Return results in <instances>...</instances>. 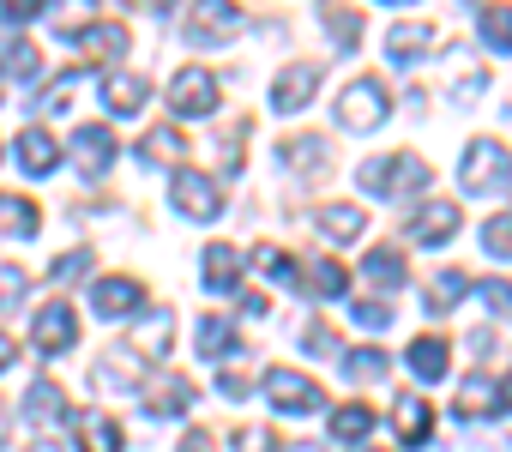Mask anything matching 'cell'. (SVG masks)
I'll use <instances>...</instances> for the list:
<instances>
[{
  "label": "cell",
  "mask_w": 512,
  "mask_h": 452,
  "mask_svg": "<svg viewBox=\"0 0 512 452\" xmlns=\"http://www.w3.org/2000/svg\"><path fill=\"white\" fill-rule=\"evenodd\" d=\"M235 31H241V13H235V7H223V0L187 7V43L211 49V43H223V37H235Z\"/></svg>",
  "instance_id": "9"
},
{
  "label": "cell",
  "mask_w": 512,
  "mask_h": 452,
  "mask_svg": "<svg viewBox=\"0 0 512 452\" xmlns=\"http://www.w3.org/2000/svg\"><path fill=\"white\" fill-rule=\"evenodd\" d=\"M386 115H392V91L374 73H362V79L344 85V97H338V127L344 133H374Z\"/></svg>",
  "instance_id": "2"
},
{
  "label": "cell",
  "mask_w": 512,
  "mask_h": 452,
  "mask_svg": "<svg viewBox=\"0 0 512 452\" xmlns=\"http://www.w3.org/2000/svg\"><path fill=\"white\" fill-rule=\"evenodd\" d=\"M175 211H181V217H193V223L223 217V193H217V181H211V175H199V169H181V175H175Z\"/></svg>",
  "instance_id": "7"
},
{
  "label": "cell",
  "mask_w": 512,
  "mask_h": 452,
  "mask_svg": "<svg viewBox=\"0 0 512 452\" xmlns=\"http://www.w3.org/2000/svg\"><path fill=\"white\" fill-rule=\"evenodd\" d=\"M43 19V0H0V25H31Z\"/></svg>",
  "instance_id": "45"
},
{
  "label": "cell",
  "mask_w": 512,
  "mask_h": 452,
  "mask_svg": "<svg viewBox=\"0 0 512 452\" xmlns=\"http://www.w3.org/2000/svg\"><path fill=\"white\" fill-rule=\"evenodd\" d=\"M13 362H19V344H13V338H7V332H0V374H7V368H13Z\"/></svg>",
  "instance_id": "50"
},
{
  "label": "cell",
  "mask_w": 512,
  "mask_h": 452,
  "mask_svg": "<svg viewBox=\"0 0 512 452\" xmlns=\"http://www.w3.org/2000/svg\"><path fill=\"white\" fill-rule=\"evenodd\" d=\"M344 374L362 380V386H374V380L392 374V362H386V350H344Z\"/></svg>",
  "instance_id": "35"
},
{
  "label": "cell",
  "mask_w": 512,
  "mask_h": 452,
  "mask_svg": "<svg viewBox=\"0 0 512 452\" xmlns=\"http://www.w3.org/2000/svg\"><path fill=\"white\" fill-rule=\"evenodd\" d=\"M428 49H434V25H428V19H404V25H392V31H386V55H392L398 67L422 61Z\"/></svg>",
  "instance_id": "16"
},
{
  "label": "cell",
  "mask_w": 512,
  "mask_h": 452,
  "mask_svg": "<svg viewBox=\"0 0 512 452\" xmlns=\"http://www.w3.org/2000/svg\"><path fill=\"white\" fill-rule=\"evenodd\" d=\"M0 67H7L13 79H37V67H43V55H37V43H31V37H13L7 49H0Z\"/></svg>",
  "instance_id": "36"
},
{
  "label": "cell",
  "mask_w": 512,
  "mask_h": 452,
  "mask_svg": "<svg viewBox=\"0 0 512 452\" xmlns=\"http://www.w3.org/2000/svg\"><path fill=\"white\" fill-rule=\"evenodd\" d=\"M193 338H199V356H211V362H223L229 350H241V338H235V320H229V314H205V320L193 326Z\"/></svg>",
  "instance_id": "23"
},
{
  "label": "cell",
  "mask_w": 512,
  "mask_h": 452,
  "mask_svg": "<svg viewBox=\"0 0 512 452\" xmlns=\"http://www.w3.org/2000/svg\"><path fill=\"white\" fill-rule=\"evenodd\" d=\"M13 157H19V169H25V175H49V169H61V145H55L43 127H25V133H19V145H13Z\"/></svg>",
  "instance_id": "19"
},
{
  "label": "cell",
  "mask_w": 512,
  "mask_h": 452,
  "mask_svg": "<svg viewBox=\"0 0 512 452\" xmlns=\"http://www.w3.org/2000/svg\"><path fill=\"white\" fill-rule=\"evenodd\" d=\"M482 248H488V254H500V260H512V211L482 223Z\"/></svg>",
  "instance_id": "40"
},
{
  "label": "cell",
  "mask_w": 512,
  "mask_h": 452,
  "mask_svg": "<svg viewBox=\"0 0 512 452\" xmlns=\"http://www.w3.org/2000/svg\"><path fill=\"white\" fill-rule=\"evenodd\" d=\"M37 230H43L37 199H25V193H0V236H37Z\"/></svg>",
  "instance_id": "22"
},
{
  "label": "cell",
  "mask_w": 512,
  "mask_h": 452,
  "mask_svg": "<svg viewBox=\"0 0 512 452\" xmlns=\"http://www.w3.org/2000/svg\"><path fill=\"white\" fill-rule=\"evenodd\" d=\"M302 290L320 296V302H326V296H344V290H350V272H344L338 260H314V266L302 272Z\"/></svg>",
  "instance_id": "28"
},
{
  "label": "cell",
  "mask_w": 512,
  "mask_h": 452,
  "mask_svg": "<svg viewBox=\"0 0 512 452\" xmlns=\"http://www.w3.org/2000/svg\"><path fill=\"white\" fill-rule=\"evenodd\" d=\"M362 272H368V284H380V290H398V284H404V254H398V248H368Z\"/></svg>",
  "instance_id": "31"
},
{
  "label": "cell",
  "mask_w": 512,
  "mask_h": 452,
  "mask_svg": "<svg viewBox=\"0 0 512 452\" xmlns=\"http://www.w3.org/2000/svg\"><path fill=\"white\" fill-rule=\"evenodd\" d=\"M278 163H284V169H302V175H314V169L326 163V139H320V133H302V139H290V145L278 151Z\"/></svg>",
  "instance_id": "30"
},
{
  "label": "cell",
  "mask_w": 512,
  "mask_h": 452,
  "mask_svg": "<svg viewBox=\"0 0 512 452\" xmlns=\"http://www.w3.org/2000/svg\"><path fill=\"white\" fill-rule=\"evenodd\" d=\"M31 452H61V446H55V440H37V446H31Z\"/></svg>",
  "instance_id": "52"
},
{
  "label": "cell",
  "mask_w": 512,
  "mask_h": 452,
  "mask_svg": "<svg viewBox=\"0 0 512 452\" xmlns=\"http://www.w3.org/2000/svg\"><path fill=\"white\" fill-rule=\"evenodd\" d=\"M500 410H512V374H506V386H500Z\"/></svg>",
  "instance_id": "51"
},
{
  "label": "cell",
  "mask_w": 512,
  "mask_h": 452,
  "mask_svg": "<svg viewBox=\"0 0 512 452\" xmlns=\"http://www.w3.org/2000/svg\"><path fill=\"white\" fill-rule=\"evenodd\" d=\"M446 368H452V350H446V338L422 332V338L410 344V374H416V380H440Z\"/></svg>",
  "instance_id": "24"
},
{
  "label": "cell",
  "mask_w": 512,
  "mask_h": 452,
  "mask_svg": "<svg viewBox=\"0 0 512 452\" xmlns=\"http://www.w3.org/2000/svg\"><path fill=\"white\" fill-rule=\"evenodd\" d=\"M139 151H145V163H181V151H187V145H181V133H175V127H151V133L139 139Z\"/></svg>",
  "instance_id": "37"
},
{
  "label": "cell",
  "mask_w": 512,
  "mask_h": 452,
  "mask_svg": "<svg viewBox=\"0 0 512 452\" xmlns=\"http://www.w3.org/2000/svg\"><path fill=\"white\" fill-rule=\"evenodd\" d=\"M392 428H398L404 446H428V434H434V410H428V398H422V392H398V404H392Z\"/></svg>",
  "instance_id": "14"
},
{
  "label": "cell",
  "mask_w": 512,
  "mask_h": 452,
  "mask_svg": "<svg viewBox=\"0 0 512 452\" xmlns=\"http://www.w3.org/2000/svg\"><path fill=\"white\" fill-rule=\"evenodd\" d=\"M115 151H121V145H115L109 127H79V133H73V157H79L85 175H103V169L115 163Z\"/></svg>",
  "instance_id": "18"
},
{
  "label": "cell",
  "mask_w": 512,
  "mask_h": 452,
  "mask_svg": "<svg viewBox=\"0 0 512 452\" xmlns=\"http://www.w3.org/2000/svg\"><path fill=\"white\" fill-rule=\"evenodd\" d=\"M235 278H241V254H235V242H211V248H205V290H211V296H229Z\"/></svg>",
  "instance_id": "21"
},
{
  "label": "cell",
  "mask_w": 512,
  "mask_h": 452,
  "mask_svg": "<svg viewBox=\"0 0 512 452\" xmlns=\"http://www.w3.org/2000/svg\"><path fill=\"white\" fill-rule=\"evenodd\" d=\"M217 392H223L229 404H241V398H247V374H241V368H223V374H217Z\"/></svg>",
  "instance_id": "48"
},
{
  "label": "cell",
  "mask_w": 512,
  "mask_h": 452,
  "mask_svg": "<svg viewBox=\"0 0 512 452\" xmlns=\"http://www.w3.org/2000/svg\"><path fill=\"white\" fill-rule=\"evenodd\" d=\"M73 440L79 452H121V422L103 410H73Z\"/></svg>",
  "instance_id": "15"
},
{
  "label": "cell",
  "mask_w": 512,
  "mask_h": 452,
  "mask_svg": "<svg viewBox=\"0 0 512 452\" xmlns=\"http://www.w3.org/2000/svg\"><path fill=\"white\" fill-rule=\"evenodd\" d=\"M458 236V205L452 199H428L416 217H410V242H422V248H440V242H452Z\"/></svg>",
  "instance_id": "10"
},
{
  "label": "cell",
  "mask_w": 512,
  "mask_h": 452,
  "mask_svg": "<svg viewBox=\"0 0 512 452\" xmlns=\"http://www.w3.org/2000/svg\"><path fill=\"white\" fill-rule=\"evenodd\" d=\"M139 392H145V410H151V416H187L193 398H199V386H193L187 374H163V380H151V386H139Z\"/></svg>",
  "instance_id": "12"
},
{
  "label": "cell",
  "mask_w": 512,
  "mask_h": 452,
  "mask_svg": "<svg viewBox=\"0 0 512 452\" xmlns=\"http://www.w3.org/2000/svg\"><path fill=\"white\" fill-rule=\"evenodd\" d=\"M464 296H470V272H440V278L428 284L422 308H428V314H452V308H458Z\"/></svg>",
  "instance_id": "25"
},
{
  "label": "cell",
  "mask_w": 512,
  "mask_h": 452,
  "mask_svg": "<svg viewBox=\"0 0 512 452\" xmlns=\"http://www.w3.org/2000/svg\"><path fill=\"white\" fill-rule=\"evenodd\" d=\"M302 350H308V356H332V350H338V332H332L326 320H308V326H302Z\"/></svg>",
  "instance_id": "42"
},
{
  "label": "cell",
  "mask_w": 512,
  "mask_h": 452,
  "mask_svg": "<svg viewBox=\"0 0 512 452\" xmlns=\"http://www.w3.org/2000/svg\"><path fill=\"white\" fill-rule=\"evenodd\" d=\"M127 25L121 19H97V25H85L79 31V49H85V61H115V55H127Z\"/></svg>",
  "instance_id": "17"
},
{
  "label": "cell",
  "mask_w": 512,
  "mask_h": 452,
  "mask_svg": "<svg viewBox=\"0 0 512 452\" xmlns=\"http://www.w3.org/2000/svg\"><path fill=\"white\" fill-rule=\"evenodd\" d=\"M235 452H278V440H272V428H241Z\"/></svg>",
  "instance_id": "47"
},
{
  "label": "cell",
  "mask_w": 512,
  "mask_h": 452,
  "mask_svg": "<svg viewBox=\"0 0 512 452\" xmlns=\"http://www.w3.org/2000/svg\"><path fill=\"white\" fill-rule=\"evenodd\" d=\"M91 380H97L103 392H139V380H145V362H139L133 350H103V356L91 362Z\"/></svg>",
  "instance_id": "11"
},
{
  "label": "cell",
  "mask_w": 512,
  "mask_h": 452,
  "mask_svg": "<svg viewBox=\"0 0 512 452\" xmlns=\"http://www.w3.org/2000/svg\"><path fill=\"white\" fill-rule=\"evenodd\" d=\"M458 181H464V193H494V187L506 181V145L476 139V145L464 151V163H458Z\"/></svg>",
  "instance_id": "4"
},
{
  "label": "cell",
  "mask_w": 512,
  "mask_h": 452,
  "mask_svg": "<svg viewBox=\"0 0 512 452\" xmlns=\"http://www.w3.org/2000/svg\"><path fill=\"white\" fill-rule=\"evenodd\" d=\"M169 332H175V314H169V308H151L145 332L133 338V356H139V350H145V356H169Z\"/></svg>",
  "instance_id": "33"
},
{
  "label": "cell",
  "mask_w": 512,
  "mask_h": 452,
  "mask_svg": "<svg viewBox=\"0 0 512 452\" xmlns=\"http://www.w3.org/2000/svg\"><path fill=\"white\" fill-rule=\"evenodd\" d=\"M320 230H326L332 242H356V236L368 230V211H362V205H326V211H320Z\"/></svg>",
  "instance_id": "27"
},
{
  "label": "cell",
  "mask_w": 512,
  "mask_h": 452,
  "mask_svg": "<svg viewBox=\"0 0 512 452\" xmlns=\"http://www.w3.org/2000/svg\"><path fill=\"white\" fill-rule=\"evenodd\" d=\"M31 338H37L43 356H67V350L79 344V314H73V302H43V314L31 320Z\"/></svg>",
  "instance_id": "5"
},
{
  "label": "cell",
  "mask_w": 512,
  "mask_h": 452,
  "mask_svg": "<svg viewBox=\"0 0 512 452\" xmlns=\"http://www.w3.org/2000/svg\"><path fill=\"white\" fill-rule=\"evenodd\" d=\"M73 85H79V73H61V79L43 91V109H49V115H61V109H67V97H73Z\"/></svg>",
  "instance_id": "46"
},
{
  "label": "cell",
  "mask_w": 512,
  "mask_h": 452,
  "mask_svg": "<svg viewBox=\"0 0 512 452\" xmlns=\"http://www.w3.org/2000/svg\"><path fill=\"white\" fill-rule=\"evenodd\" d=\"M356 326L386 332V326H392V302H386V296H380V302H356Z\"/></svg>",
  "instance_id": "44"
},
{
  "label": "cell",
  "mask_w": 512,
  "mask_h": 452,
  "mask_svg": "<svg viewBox=\"0 0 512 452\" xmlns=\"http://www.w3.org/2000/svg\"><path fill=\"white\" fill-rule=\"evenodd\" d=\"M253 266H260L266 278H278V284H296L302 272H296V260L284 254V248H253Z\"/></svg>",
  "instance_id": "39"
},
{
  "label": "cell",
  "mask_w": 512,
  "mask_h": 452,
  "mask_svg": "<svg viewBox=\"0 0 512 452\" xmlns=\"http://www.w3.org/2000/svg\"><path fill=\"white\" fill-rule=\"evenodd\" d=\"M368 193H380V199H410V193H422L428 181H434V169L416 157V151H392V157H374V163H362V175H356Z\"/></svg>",
  "instance_id": "1"
},
{
  "label": "cell",
  "mask_w": 512,
  "mask_h": 452,
  "mask_svg": "<svg viewBox=\"0 0 512 452\" xmlns=\"http://www.w3.org/2000/svg\"><path fill=\"white\" fill-rule=\"evenodd\" d=\"M91 308H97L103 320L139 314V308H145V284H139V278H103V284L91 290Z\"/></svg>",
  "instance_id": "13"
},
{
  "label": "cell",
  "mask_w": 512,
  "mask_h": 452,
  "mask_svg": "<svg viewBox=\"0 0 512 452\" xmlns=\"http://www.w3.org/2000/svg\"><path fill=\"white\" fill-rule=\"evenodd\" d=\"M470 290L488 302V308H500V314H512V278H470Z\"/></svg>",
  "instance_id": "41"
},
{
  "label": "cell",
  "mask_w": 512,
  "mask_h": 452,
  "mask_svg": "<svg viewBox=\"0 0 512 452\" xmlns=\"http://www.w3.org/2000/svg\"><path fill=\"white\" fill-rule=\"evenodd\" d=\"M266 398L284 410V416H308V410H320L326 398H320V386L302 374V368H272L266 374Z\"/></svg>",
  "instance_id": "6"
},
{
  "label": "cell",
  "mask_w": 512,
  "mask_h": 452,
  "mask_svg": "<svg viewBox=\"0 0 512 452\" xmlns=\"http://www.w3.org/2000/svg\"><path fill=\"white\" fill-rule=\"evenodd\" d=\"M320 19H326V37L350 55V49H356V37H362V13H356V7H326Z\"/></svg>",
  "instance_id": "34"
},
{
  "label": "cell",
  "mask_w": 512,
  "mask_h": 452,
  "mask_svg": "<svg viewBox=\"0 0 512 452\" xmlns=\"http://www.w3.org/2000/svg\"><path fill=\"white\" fill-rule=\"evenodd\" d=\"M25 416H31V422H61V416H67L61 386H55V380H37V386L25 392Z\"/></svg>",
  "instance_id": "32"
},
{
  "label": "cell",
  "mask_w": 512,
  "mask_h": 452,
  "mask_svg": "<svg viewBox=\"0 0 512 452\" xmlns=\"http://www.w3.org/2000/svg\"><path fill=\"white\" fill-rule=\"evenodd\" d=\"M374 428V410L368 404H344V410H332V440H362Z\"/></svg>",
  "instance_id": "38"
},
{
  "label": "cell",
  "mask_w": 512,
  "mask_h": 452,
  "mask_svg": "<svg viewBox=\"0 0 512 452\" xmlns=\"http://www.w3.org/2000/svg\"><path fill=\"white\" fill-rule=\"evenodd\" d=\"M458 416H464V422H476V416H500V386L482 380V374H470V380H464V398H458Z\"/></svg>",
  "instance_id": "26"
},
{
  "label": "cell",
  "mask_w": 512,
  "mask_h": 452,
  "mask_svg": "<svg viewBox=\"0 0 512 452\" xmlns=\"http://www.w3.org/2000/svg\"><path fill=\"white\" fill-rule=\"evenodd\" d=\"M169 109H175L181 121H205V115L217 109V73H211V67H181V73L169 79Z\"/></svg>",
  "instance_id": "3"
},
{
  "label": "cell",
  "mask_w": 512,
  "mask_h": 452,
  "mask_svg": "<svg viewBox=\"0 0 512 452\" xmlns=\"http://www.w3.org/2000/svg\"><path fill=\"white\" fill-rule=\"evenodd\" d=\"M476 37H482L494 55H506V49H512V7H476Z\"/></svg>",
  "instance_id": "29"
},
{
  "label": "cell",
  "mask_w": 512,
  "mask_h": 452,
  "mask_svg": "<svg viewBox=\"0 0 512 452\" xmlns=\"http://www.w3.org/2000/svg\"><path fill=\"white\" fill-rule=\"evenodd\" d=\"M175 452H217V434H205V428H187Z\"/></svg>",
  "instance_id": "49"
},
{
  "label": "cell",
  "mask_w": 512,
  "mask_h": 452,
  "mask_svg": "<svg viewBox=\"0 0 512 452\" xmlns=\"http://www.w3.org/2000/svg\"><path fill=\"white\" fill-rule=\"evenodd\" d=\"M145 97H151L145 73H109V79H103V103H109L115 115H139V109H145Z\"/></svg>",
  "instance_id": "20"
},
{
  "label": "cell",
  "mask_w": 512,
  "mask_h": 452,
  "mask_svg": "<svg viewBox=\"0 0 512 452\" xmlns=\"http://www.w3.org/2000/svg\"><path fill=\"white\" fill-rule=\"evenodd\" d=\"M79 272H91V248H73V254H61V260L49 266L55 284H67V278H79Z\"/></svg>",
  "instance_id": "43"
},
{
  "label": "cell",
  "mask_w": 512,
  "mask_h": 452,
  "mask_svg": "<svg viewBox=\"0 0 512 452\" xmlns=\"http://www.w3.org/2000/svg\"><path fill=\"white\" fill-rule=\"evenodd\" d=\"M314 91H320V61H290L278 73V85H272V109L278 115H296V109L314 103Z\"/></svg>",
  "instance_id": "8"
}]
</instances>
